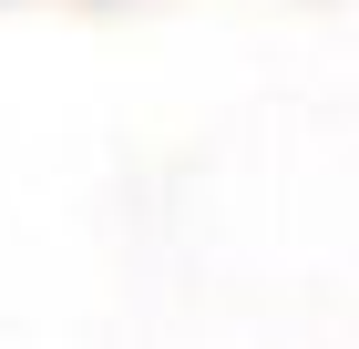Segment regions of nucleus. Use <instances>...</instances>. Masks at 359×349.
I'll return each mask as SVG.
<instances>
[]
</instances>
